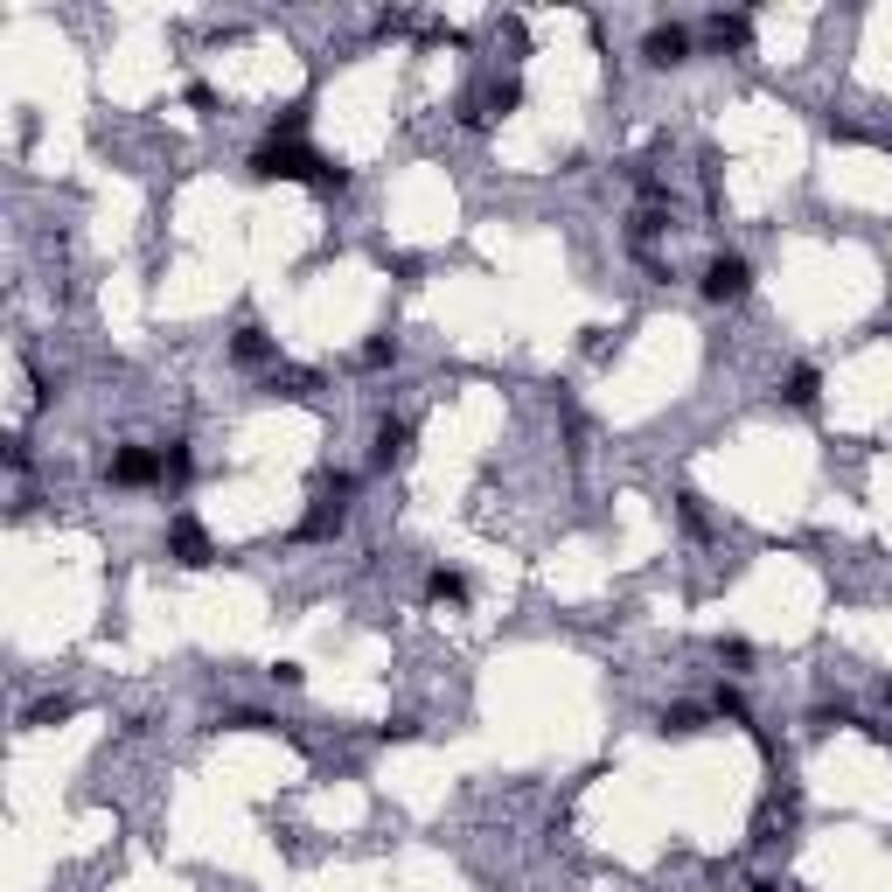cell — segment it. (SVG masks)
<instances>
[{"label": "cell", "instance_id": "1", "mask_svg": "<svg viewBox=\"0 0 892 892\" xmlns=\"http://www.w3.org/2000/svg\"><path fill=\"white\" fill-rule=\"evenodd\" d=\"M704 294H712V300H740V294H746V258H712Z\"/></svg>", "mask_w": 892, "mask_h": 892}]
</instances>
